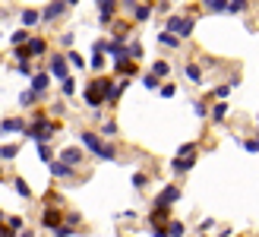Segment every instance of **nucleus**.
Returning <instances> with one entry per match:
<instances>
[{
	"label": "nucleus",
	"mask_w": 259,
	"mask_h": 237,
	"mask_svg": "<svg viewBox=\"0 0 259 237\" xmlns=\"http://www.w3.org/2000/svg\"><path fill=\"white\" fill-rule=\"evenodd\" d=\"M45 86H48V76H45V73H41V76H35L32 89H35V92H45Z\"/></svg>",
	"instance_id": "19"
},
{
	"label": "nucleus",
	"mask_w": 259,
	"mask_h": 237,
	"mask_svg": "<svg viewBox=\"0 0 259 237\" xmlns=\"http://www.w3.org/2000/svg\"><path fill=\"white\" fill-rule=\"evenodd\" d=\"M79 162H82V152L79 149H67V152H63V165L73 168V165H79Z\"/></svg>",
	"instance_id": "9"
},
{
	"label": "nucleus",
	"mask_w": 259,
	"mask_h": 237,
	"mask_svg": "<svg viewBox=\"0 0 259 237\" xmlns=\"http://www.w3.org/2000/svg\"><path fill=\"white\" fill-rule=\"evenodd\" d=\"M161 45H167V48H177V38H174L171 32H164V35H161Z\"/></svg>",
	"instance_id": "21"
},
{
	"label": "nucleus",
	"mask_w": 259,
	"mask_h": 237,
	"mask_svg": "<svg viewBox=\"0 0 259 237\" xmlns=\"http://www.w3.org/2000/svg\"><path fill=\"white\" fill-rule=\"evenodd\" d=\"M101 7V22H111L114 19V0H98Z\"/></svg>",
	"instance_id": "8"
},
{
	"label": "nucleus",
	"mask_w": 259,
	"mask_h": 237,
	"mask_svg": "<svg viewBox=\"0 0 259 237\" xmlns=\"http://www.w3.org/2000/svg\"><path fill=\"white\" fill-rule=\"evenodd\" d=\"M133 13H136V19L142 22V19H149V13H152V10H149V7H136Z\"/></svg>",
	"instance_id": "23"
},
{
	"label": "nucleus",
	"mask_w": 259,
	"mask_h": 237,
	"mask_svg": "<svg viewBox=\"0 0 259 237\" xmlns=\"http://www.w3.org/2000/svg\"><path fill=\"white\" fill-rule=\"evenodd\" d=\"M0 237H10V231H7V228H0Z\"/></svg>",
	"instance_id": "28"
},
{
	"label": "nucleus",
	"mask_w": 259,
	"mask_h": 237,
	"mask_svg": "<svg viewBox=\"0 0 259 237\" xmlns=\"http://www.w3.org/2000/svg\"><path fill=\"white\" fill-rule=\"evenodd\" d=\"M51 171H54L57 177H67V174H70V165H63V162H57V165H51Z\"/></svg>",
	"instance_id": "17"
},
{
	"label": "nucleus",
	"mask_w": 259,
	"mask_h": 237,
	"mask_svg": "<svg viewBox=\"0 0 259 237\" xmlns=\"http://www.w3.org/2000/svg\"><path fill=\"white\" fill-rule=\"evenodd\" d=\"M164 221H167V206H158L152 212V225H164Z\"/></svg>",
	"instance_id": "10"
},
{
	"label": "nucleus",
	"mask_w": 259,
	"mask_h": 237,
	"mask_svg": "<svg viewBox=\"0 0 259 237\" xmlns=\"http://www.w3.org/2000/svg\"><path fill=\"white\" fill-rule=\"evenodd\" d=\"M202 7H209V10H215V13H222V10H228V0H202Z\"/></svg>",
	"instance_id": "13"
},
{
	"label": "nucleus",
	"mask_w": 259,
	"mask_h": 237,
	"mask_svg": "<svg viewBox=\"0 0 259 237\" xmlns=\"http://www.w3.org/2000/svg\"><path fill=\"white\" fill-rule=\"evenodd\" d=\"M16 190H19L22 196H29V183H25V180H16Z\"/></svg>",
	"instance_id": "26"
},
{
	"label": "nucleus",
	"mask_w": 259,
	"mask_h": 237,
	"mask_svg": "<svg viewBox=\"0 0 259 237\" xmlns=\"http://www.w3.org/2000/svg\"><path fill=\"white\" fill-rule=\"evenodd\" d=\"M167 234H171V237H180V234H184V225H180V221H171V225H167Z\"/></svg>",
	"instance_id": "20"
},
{
	"label": "nucleus",
	"mask_w": 259,
	"mask_h": 237,
	"mask_svg": "<svg viewBox=\"0 0 259 237\" xmlns=\"http://www.w3.org/2000/svg\"><path fill=\"white\" fill-rule=\"evenodd\" d=\"M63 10H67V0H54V4H48V10L41 13V16H45V19H60Z\"/></svg>",
	"instance_id": "5"
},
{
	"label": "nucleus",
	"mask_w": 259,
	"mask_h": 237,
	"mask_svg": "<svg viewBox=\"0 0 259 237\" xmlns=\"http://www.w3.org/2000/svg\"><path fill=\"white\" fill-rule=\"evenodd\" d=\"M45 42H41V38H29V54H45Z\"/></svg>",
	"instance_id": "12"
},
{
	"label": "nucleus",
	"mask_w": 259,
	"mask_h": 237,
	"mask_svg": "<svg viewBox=\"0 0 259 237\" xmlns=\"http://www.w3.org/2000/svg\"><path fill=\"white\" fill-rule=\"evenodd\" d=\"M35 22H38V13L35 10H25L22 13V25H35Z\"/></svg>",
	"instance_id": "18"
},
{
	"label": "nucleus",
	"mask_w": 259,
	"mask_h": 237,
	"mask_svg": "<svg viewBox=\"0 0 259 237\" xmlns=\"http://www.w3.org/2000/svg\"><path fill=\"white\" fill-rule=\"evenodd\" d=\"M82 142H85V146L92 149L95 155H101V158H114V152H111L108 146H101V139H98L95 133H82Z\"/></svg>",
	"instance_id": "3"
},
{
	"label": "nucleus",
	"mask_w": 259,
	"mask_h": 237,
	"mask_svg": "<svg viewBox=\"0 0 259 237\" xmlns=\"http://www.w3.org/2000/svg\"><path fill=\"white\" fill-rule=\"evenodd\" d=\"M13 155H16V149H13V146H4V149H0V158H13Z\"/></svg>",
	"instance_id": "25"
},
{
	"label": "nucleus",
	"mask_w": 259,
	"mask_h": 237,
	"mask_svg": "<svg viewBox=\"0 0 259 237\" xmlns=\"http://www.w3.org/2000/svg\"><path fill=\"white\" fill-rule=\"evenodd\" d=\"M247 10V0H231L228 4V13H243Z\"/></svg>",
	"instance_id": "15"
},
{
	"label": "nucleus",
	"mask_w": 259,
	"mask_h": 237,
	"mask_svg": "<svg viewBox=\"0 0 259 237\" xmlns=\"http://www.w3.org/2000/svg\"><path fill=\"white\" fill-rule=\"evenodd\" d=\"M70 63H73V67H85V60L79 57V54H76V51H70V57H67Z\"/></svg>",
	"instance_id": "22"
},
{
	"label": "nucleus",
	"mask_w": 259,
	"mask_h": 237,
	"mask_svg": "<svg viewBox=\"0 0 259 237\" xmlns=\"http://www.w3.org/2000/svg\"><path fill=\"white\" fill-rule=\"evenodd\" d=\"M187 76L193 79V83H202V73H199V67H196V63H190V67H187Z\"/></svg>",
	"instance_id": "16"
},
{
	"label": "nucleus",
	"mask_w": 259,
	"mask_h": 237,
	"mask_svg": "<svg viewBox=\"0 0 259 237\" xmlns=\"http://www.w3.org/2000/svg\"><path fill=\"white\" fill-rule=\"evenodd\" d=\"M51 73H54L57 79H67V60H63V57H54V60H51Z\"/></svg>",
	"instance_id": "6"
},
{
	"label": "nucleus",
	"mask_w": 259,
	"mask_h": 237,
	"mask_svg": "<svg viewBox=\"0 0 259 237\" xmlns=\"http://www.w3.org/2000/svg\"><path fill=\"white\" fill-rule=\"evenodd\" d=\"M54 130H57L54 121H45V117H38L32 127H25V133H29V136H38V139H48L51 133H54Z\"/></svg>",
	"instance_id": "2"
},
{
	"label": "nucleus",
	"mask_w": 259,
	"mask_h": 237,
	"mask_svg": "<svg viewBox=\"0 0 259 237\" xmlns=\"http://www.w3.org/2000/svg\"><path fill=\"white\" fill-rule=\"evenodd\" d=\"M111 92V79H92V83L85 86V101L92 104V108H101V101L108 98Z\"/></svg>",
	"instance_id": "1"
},
{
	"label": "nucleus",
	"mask_w": 259,
	"mask_h": 237,
	"mask_svg": "<svg viewBox=\"0 0 259 237\" xmlns=\"http://www.w3.org/2000/svg\"><path fill=\"white\" fill-rule=\"evenodd\" d=\"M63 95H73V79H63Z\"/></svg>",
	"instance_id": "27"
},
{
	"label": "nucleus",
	"mask_w": 259,
	"mask_h": 237,
	"mask_svg": "<svg viewBox=\"0 0 259 237\" xmlns=\"http://www.w3.org/2000/svg\"><path fill=\"white\" fill-rule=\"evenodd\" d=\"M177 200V187H167L161 196H158V206H167V203H174Z\"/></svg>",
	"instance_id": "11"
},
{
	"label": "nucleus",
	"mask_w": 259,
	"mask_h": 237,
	"mask_svg": "<svg viewBox=\"0 0 259 237\" xmlns=\"http://www.w3.org/2000/svg\"><path fill=\"white\" fill-rule=\"evenodd\" d=\"M167 29H171V35H190V29H193V19L171 16V19H167Z\"/></svg>",
	"instance_id": "4"
},
{
	"label": "nucleus",
	"mask_w": 259,
	"mask_h": 237,
	"mask_svg": "<svg viewBox=\"0 0 259 237\" xmlns=\"http://www.w3.org/2000/svg\"><path fill=\"white\" fill-rule=\"evenodd\" d=\"M13 130H22V121H4L0 124V133H13Z\"/></svg>",
	"instance_id": "14"
},
{
	"label": "nucleus",
	"mask_w": 259,
	"mask_h": 237,
	"mask_svg": "<svg viewBox=\"0 0 259 237\" xmlns=\"http://www.w3.org/2000/svg\"><path fill=\"white\" fill-rule=\"evenodd\" d=\"M70 4H79V0H70Z\"/></svg>",
	"instance_id": "29"
},
{
	"label": "nucleus",
	"mask_w": 259,
	"mask_h": 237,
	"mask_svg": "<svg viewBox=\"0 0 259 237\" xmlns=\"http://www.w3.org/2000/svg\"><path fill=\"white\" fill-rule=\"evenodd\" d=\"M41 225L45 228H57L60 225V212H57V209H48V212L41 215Z\"/></svg>",
	"instance_id": "7"
},
{
	"label": "nucleus",
	"mask_w": 259,
	"mask_h": 237,
	"mask_svg": "<svg viewBox=\"0 0 259 237\" xmlns=\"http://www.w3.org/2000/svg\"><path fill=\"white\" fill-rule=\"evenodd\" d=\"M152 73H155V76H164V73H167V63H164V60H158V63L152 67Z\"/></svg>",
	"instance_id": "24"
}]
</instances>
